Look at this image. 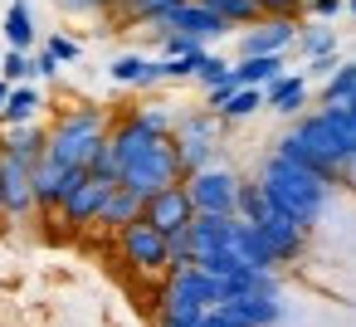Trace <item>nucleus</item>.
I'll use <instances>...</instances> for the list:
<instances>
[{
	"instance_id": "nucleus-1",
	"label": "nucleus",
	"mask_w": 356,
	"mask_h": 327,
	"mask_svg": "<svg viewBox=\"0 0 356 327\" xmlns=\"http://www.w3.org/2000/svg\"><path fill=\"white\" fill-rule=\"evenodd\" d=\"M254 181H259V191L268 196V205H273L278 215H288L293 225H302V230H312V225L322 220L327 200H332V186H327L322 176H312V171L283 161L278 152L264 157V166H259Z\"/></svg>"
},
{
	"instance_id": "nucleus-2",
	"label": "nucleus",
	"mask_w": 356,
	"mask_h": 327,
	"mask_svg": "<svg viewBox=\"0 0 356 327\" xmlns=\"http://www.w3.org/2000/svg\"><path fill=\"white\" fill-rule=\"evenodd\" d=\"M108 127H113V118L98 103L64 108L54 118V127H44V161H54L64 171H88L93 157L108 147Z\"/></svg>"
},
{
	"instance_id": "nucleus-3",
	"label": "nucleus",
	"mask_w": 356,
	"mask_h": 327,
	"mask_svg": "<svg viewBox=\"0 0 356 327\" xmlns=\"http://www.w3.org/2000/svg\"><path fill=\"white\" fill-rule=\"evenodd\" d=\"M220 118L210 108H191L176 118L171 127V147H176V161H181V176H195L205 166H215V147H220Z\"/></svg>"
},
{
	"instance_id": "nucleus-4",
	"label": "nucleus",
	"mask_w": 356,
	"mask_h": 327,
	"mask_svg": "<svg viewBox=\"0 0 356 327\" xmlns=\"http://www.w3.org/2000/svg\"><path fill=\"white\" fill-rule=\"evenodd\" d=\"M186 176H181V161H176V147H171V137H161L156 147H147L137 161H127L122 166V176H118V186H127L132 196H142V200H152V196H161V191H171V186H181Z\"/></svg>"
},
{
	"instance_id": "nucleus-5",
	"label": "nucleus",
	"mask_w": 356,
	"mask_h": 327,
	"mask_svg": "<svg viewBox=\"0 0 356 327\" xmlns=\"http://www.w3.org/2000/svg\"><path fill=\"white\" fill-rule=\"evenodd\" d=\"M239 181H244V176H234L229 166H220V161H215V166H205V171L186 176L181 186H186V196H191L195 215H234Z\"/></svg>"
},
{
	"instance_id": "nucleus-6",
	"label": "nucleus",
	"mask_w": 356,
	"mask_h": 327,
	"mask_svg": "<svg viewBox=\"0 0 356 327\" xmlns=\"http://www.w3.org/2000/svg\"><path fill=\"white\" fill-rule=\"evenodd\" d=\"M118 254H122V264L137 273V278H166V239L147 225V220H137V225H127L122 234H118Z\"/></svg>"
},
{
	"instance_id": "nucleus-7",
	"label": "nucleus",
	"mask_w": 356,
	"mask_h": 327,
	"mask_svg": "<svg viewBox=\"0 0 356 327\" xmlns=\"http://www.w3.org/2000/svg\"><path fill=\"white\" fill-rule=\"evenodd\" d=\"M152 35H181V40H191V45H200V49H210L215 40H225L229 35V25H220L200 0H186V6H176L171 15H166V25L161 30H152Z\"/></svg>"
},
{
	"instance_id": "nucleus-8",
	"label": "nucleus",
	"mask_w": 356,
	"mask_h": 327,
	"mask_svg": "<svg viewBox=\"0 0 356 327\" xmlns=\"http://www.w3.org/2000/svg\"><path fill=\"white\" fill-rule=\"evenodd\" d=\"M108 196H113V186H108V181L83 176V181L64 196V205H59L54 215H59V225H64V230H93V225H98V215H103V205H108Z\"/></svg>"
},
{
	"instance_id": "nucleus-9",
	"label": "nucleus",
	"mask_w": 356,
	"mask_h": 327,
	"mask_svg": "<svg viewBox=\"0 0 356 327\" xmlns=\"http://www.w3.org/2000/svg\"><path fill=\"white\" fill-rule=\"evenodd\" d=\"M142 220H147L161 239H176V234H186V230H191L195 205H191L186 186H171V191H161V196H152V200L142 205Z\"/></svg>"
},
{
	"instance_id": "nucleus-10",
	"label": "nucleus",
	"mask_w": 356,
	"mask_h": 327,
	"mask_svg": "<svg viewBox=\"0 0 356 327\" xmlns=\"http://www.w3.org/2000/svg\"><path fill=\"white\" fill-rule=\"evenodd\" d=\"M30 171H35V166H20V161H10V157H0V215H6V220H30V215H40V210H35Z\"/></svg>"
},
{
	"instance_id": "nucleus-11",
	"label": "nucleus",
	"mask_w": 356,
	"mask_h": 327,
	"mask_svg": "<svg viewBox=\"0 0 356 327\" xmlns=\"http://www.w3.org/2000/svg\"><path fill=\"white\" fill-rule=\"evenodd\" d=\"M298 40V20H254L239 35V59H268V54H288V45Z\"/></svg>"
},
{
	"instance_id": "nucleus-12",
	"label": "nucleus",
	"mask_w": 356,
	"mask_h": 327,
	"mask_svg": "<svg viewBox=\"0 0 356 327\" xmlns=\"http://www.w3.org/2000/svg\"><path fill=\"white\" fill-rule=\"evenodd\" d=\"M254 230L264 234V244H268L273 264H293V259H302V254H307V230H302V225H293V220H288V215H278V210H268Z\"/></svg>"
},
{
	"instance_id": "nucleus-13",
	"label": "nucleus",
	"mask_w": 356,
	"mask_h": 327,
	"mask_svg": "<svg viewBox=\"0 0 356 327\" xmlns=\"http://www.w3.org/2000/svg\"><path fill=\"white\" fill-rule=\"evenodd\" d=\"M88 171H64V166H54V161H40L35 171H30V186H35V210L40 215H54L59 205H64V196L83 181Z\"/></svg>"
},
{
	"instance_id": "nucleus-14",
	"label": "nucleus",
	"mask_w": 356,
	"mask_h": 327,
	"mask_svg": "<svg viewBox=\"0 0 356 327\" xmlns=\"http://www.w3.org/2000/svg\"><path fill=\"white\" fill-rule=\"evenodd\" d=\"M229 234H234V215H195L186 239H191V254H215V249H229Z\"/></svg>"
},
{
	"instance_id": "nucleus-15",
	"label": "nucleus",
	"mask_w": 356,
	"mask_h": 327,
	"mask_svg": "<svg viewBox=\"0 0 356 327\" xmlns=\"http://www.w3.org/2000/svg\"><path fill=\"white\" fill-rule=\"evenodd\" d=\"M229 254H234L244 269H254V273H273V269H278V264H273V254H268V244H264V234H259L254 225H244V220H234Z\"/></svg>"
},
{
	"instance_id": "nucleus-16",
	"label": "nucleus",
	"mask_w": 356,
	"mask_h": 327,
	"mask_svg": "<svg viewBox=\"0 0 356 327\" xmlns=\"http://www.w3.org/2000/svg\"><path fill=\"white\" fill-rule=\"evenodd\" d=\"M108 79H113L118 88H156V83H161V64L147 59V54H118V59L108 64Z\"/></svg>"
},
{
	"instance_id": "nucleus-17",
	"label": "nucleus",
	"mask_w": 356,
	"mask_h": 327,
	"mask_svg": "<svg viewBox=\"0 0 356 327\" xmlns=\"http://www.w3.org/2000/svg\"><path fill=\"white\" fill-rule=\"evenodd\" d=\"M0 157H10L20 166H40L44 161V127L30 122V127H6V137H0Z\"/></svg>"
},
{
	"instance_id": "nucleus-18",
	"label": "nucleus",
	"mask_w": 356,
	"mask_h": 327,
	"mask_svg": "<svg viewBox=\"0 0 356 327\" xmlns=\"http://www.w3.org/2000/svg\"><path fill=\"white\" fill-rule=\"evenodd\" d=\"M229 317H234V327H273L278 317H283V303L278 298H264V293H254V298H229V303H220Z\"/></svg>"
},
{
	"instance_id": "nucleus-19",
	"label": "nucleus",
	"mask_w": 356,
	"mask_h": 327,
	"mask_svg": "<svg viewBox=\"0 0 356 327\" xmlns=\"http://www.w3.org/2000/svg\"><path fill=\"white\" fill-rule=\"evenodd\" d=\"M264 108H273V113H283V118H298V113L307 108V79H302V74L273 79V83L264 88Z\"/></svg>"
},
{
	"instance_id": "nucleus-20",
	"label": "nucleus",
	"mask_w": 356,
	"mask_h": 327,
	"mask_svg": "<svg viewBox=\"0 0 356 327\" xmlns=\"http://www.w3.org/2000/svg\"><path fill=\"white\" fill-rule=\"evenodd\" d=\"M142 196H132L127 186H113V196H108V205H103V215H98V230H108V234H122L127 225H137L142 220Z\"/></svg>"
},
{
	"instance_id": "nucleus-21",
	"label": "nucleus",
	"mask_w": 356,
	"mask_h": 327,
	"mask_svg": "<svg viewBox=\"0 0 356 327\" xmlns=\"http://www.w3.org/2000/svg\"><path fill=\"white\" fill-rule=\"evenodd\" d=\"M40 108H44V93L35 83H20V88H10L6 108H0V127H30L40 118Z\"/></svg>"
},
{
	"instance_id": "nucleus-22",
	"label": "nucleus",
	"mask_w": 356,
	"mask_h": 327,
	"mask_svg": "<svg viewBox=\"0 0 356 327\" xmlns=\"http://www.w3.org/2000/svg\"><path fill=\"white\" fill-rule=\"evenodd\" d=\"M273 79H283V59L268 54V59H234L229 64V83L234 88H268Z\"/></svg>"
},
{
	"instance_id": "nucleus-23",
	"label": "nucleus",
	"mask_w": 356,
	"mask_h": 327,
	"mask_svg": "<svg viewBox=\"0 0 356 327\" xmlns=\"http://www.w3.org/2000/svg\"><path fill=\"white\" fill-rule=\"evenodd\" d=\"M35 10H30V0H10L6 6V45L10 49H20V54H30V45H35Z\"/></svg>"
},
{
	"instance_id": "nucleus-24",
	"label": "nucleus",
	"mask_w": 356,
	"mask_h": 327,
	"mask_svg": "<svg viewBox=\"0 0 356 327\" xmlns=\"http://www.w3.org/2000/svg\"><path fill=\"white\" fill-rule=\"evenodd\" d=\"M176 6H186V0H118V15H122L127 25H156V30H161Z\"/></svg>"
},
{
	"instance_id": "nucleus-25",
	"label": "nucleus",
	"mask_w": 356,
	"mask_h": 327,
	"mask_svg": "<svg viewBox=\"0 0 356 327\" xmlns=\"http://www.w3.org/2000/svg\"><path fill=\"white\" fill-rule=\"evenodd\" d=\"M356 98V59L337 64L327 79H322V108H346Z\"/></svg>"
},
{
	"instance_id": "nucleus-26",
	"label": "nucleus",
	"mask_w": 356,
	"mask_h": 327,
	"mask_svg": "<svg viewBox=\"0 0 356 327\" xmlns=\"http://www.w3.org/2000/svg\"><path fill=\"white\" fill-rule=\"evenodd\" d=\"M322 122H327V132L337 137L341 157L356 166V108H322Z\"/></svg>"
},
{
	"instance_id": "nucleus-27",
	"label": "nucleus",
	"mask_w": 356,
	"mask_h": 327,
	"mask_svg": "<svg viewBox=\"0 0 356 327\" xmlns=\"http://www.w3.org/2000/svg\"><path fill=\"white\" fill-rule=\"evenodd\" d=\"M200 6H205L220 25H229V30H249L254 20H264L254 0H200Z\"/></svg>"
},
{
	"instance_id": "nucleus-28",
	"label": "nucleus",
	"mask_w": 356,
	"mask_h": 327,
	"mask_svg": "<svg viewBox=\"0 0 356 327\" xmlns=\"http://www.w3.org/2000/svg\"><path fill=\"white\" fill-rule=\"evenodd\" d=\"M298 54L302 59H322V54H337V30L327 25H298Z\"/></svg>"
},
{
	"instance_id": "nucleus-29",
	"label": "nucleus",
	"mask_w": 356,
	"mask_h": 327,
	"mask_svg": "<svg viewBox=\"0 0 356 327\" xmlns=\"http://www.w3.org/2000/svg\"><path fill=\"white\" fill-rule=\"evenodd\" d=\"M259 108H264V88H234L215 118H220V122H244V118H254Z\"/></svg>"
},
{
	"instance_id": "nucleus-30",
	"label": "nucleus",
	"mask_w": 356,
	"mask_h": 327,
	"mask_svg": "<svg viewBox=\"0 0 356 327\" xmlns=\"http://www.w3.org/2000/svg\"><path fill=\"white\" fill-rule=\"evenodd\" d=\"M273 205H268V196L259 191V181H239V200H234V220H244V225H259L264 215H268Z\"/></svg>"
},
{
	"instance_id": "nucleus-31",
	"label": "nucleus",
	"mask_w": 356,
	"mask_h": 327,
	"mask_svg": "<svg viewBox=\"0 0 356 327\" xmlns=\"http://www.w3.org/2000/svg\"><path fill=\"white\" fill-rule=\"evenodd\" d=\"M0 79H6L10 88L30 83V79H35V64H30V54H20V49H6V54H0Z\"/></svg>"
},
{
	"instance_id": "nucleus-32",
	"label": "nucleus",
	"mask_w": 356,
	"mask_h": 327,
	"mask_svg": "<svg viewBox=\"0 0 356 327\" xmlns=\"http://www.w3.org/2000/svg\"><path fill=\"white\" fill-rule=\"evenodd\" d=\"M195 79H200L205 88H215V83H225V79H229V64H225L220 54H210V49H205V59H200V74H195Z\"/></svg>"
},
{
	"instance_id": "nucleus-33",
	"label": "nucleus",
	"mask_w": 356,
	"mask_h": 327,
	"mask_svg": "<svg viewBox=\"0 0 356 327\" xmlns=\"http://www.w3.org/2000/svg\"><path fill=\"white\" fill-rule=\"evenodd\" d=\"M44 49H49L59 64H74V59L83 54V45H79V40H69V35H49V40H44Z\"/></svg>"
},
{
	"instance_id": "nucleus-34",
	"label": "nucleus",
	"mask_w": 356,
	"mask_h": 327,
	"mask_svg": "<svg viewBox=\"0 0 356 327\" xmlns=\"http://www.w3.org/2000/svg\"><path fill=\"white\" fill-rule=\"evenodd\" d=\"M59 10H69V15H98V10H118V0H59Z\"/></svg>"
},
{
	"instance_id": "nucleus-35",
	"label": "nucleus",
	"mask_w": 356,
	"mask_h": 327,
	"mask_svg": "<svg viewBox=\"0 0 356 327\" xmlns=\"http://www.w3.org/2000/svg\"><path fill=\"white\" fill-rule=\"evenodd\" d=\"M312 20H337V15H346V0H307L302 6Z\"/></svg>"
},
{
	"instance_id": "nucleus-36",
	"label": "nucleus",
	"mask_w": 356,
	"mask_h": 327,
	"mask_svg": "<svg viewBox=\"0 0 356 327\" xmlns=\"http://www.w3.org/2000/svg\"><path fill=\"white\" fill-rule=\"evenodd\" d=\"M30 64H35V79H59V59H54L49 49H40V54H30Z\"/></svg>"
},
{
	"instance_id": "nucleus-37",
	"label": "nucleus",
	"mask_w": 356,
	"mask_h": 327,
	"mask_svg": "<svg viewBox=\"0 0 356 327\" xmlns=\"http://www.w3.org/2000/svg\"><path fill=\"white\" fill-rule=\"evenodd\" d=\"M337 64H341L337 54H322V59H307V74H302V79H327V74H332Z\"/></svg>"
},
{
	"instance_id": "nucleus-38",
	"label": "nucleus",
	"mask_w": 356,
	"mask_h": 327,
	"mask_svg": "<svg viewBox=\"0 0 356 327\" xmlns=\"http://www.w3.org/2000/svg\"><path fill=\"white\" fill-rule=\"evenodd\" d=\"M156 327H200V317H156Z\"/></svg>"
},
{
	"instance_id": "nucleus-39",
	"label": "nucleus",
	"mask_w": 356,
	"mask_h": 327,
	"mask_svg": "<svg viewBox=\"0 0 356 327\" xmlns=\"http://www.w3.org/2000/svg\"><path fill=\"white\" fill-rule=\"evenodd\" d=\"M6 98H10V83H6V79H0V108H6Z\"/></svg>"
},
{
	"instance_id": "nucleus-40",
	"label": "nucleus",
	"mask_w": 356,
	"mask_h": 327,
	"mask_svg": "<svg viewBox=\"0 0 356 327\" xmlns=\"http://www.w3.org/2000/svg\"><path fill=\"white\" fill-rule=\"evenodd\" d=\"M346 15H351V20H356V0H346Z\"/></svg>"
},
{
	"instance_id": "nucleus-41",
	"label": "nucleus",
	"mask_w": 356,
	"mask_h": 327,
	"mask_svg": "<svg viewBox=\"0 0 356 327\" xmlns=\"http://www.w3.org/2000/svg\"><path fill=\"white\" fill-rule=\"evenodd\" d=\"M346 108H356V98H351V103H346Z\"/></svg>"
},
{
	"instance_id": "nucleus-42",
	"label": "nucleus",
	"mask_w": 356,
	"mask_h": 327,
	"mask_svg": "<svg viewBox=\"0 0 356 327\" xmlns=\"http://www.w3.org/2000/svg\"><path fill=\"white\" fill-rule=\"evenodd\" d=\"M0 220H6V215H0Z\"/></svg>"
}]
</instances>
